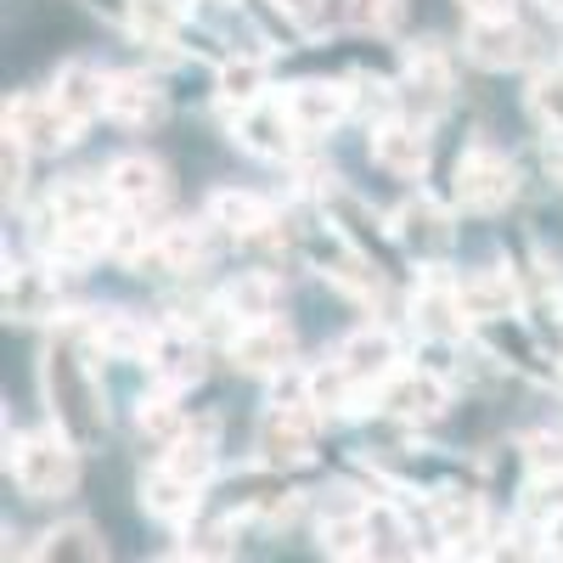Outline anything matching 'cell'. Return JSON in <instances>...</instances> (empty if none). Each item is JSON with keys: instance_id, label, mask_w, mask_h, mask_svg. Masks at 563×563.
<instances>
[{"instance_id": "6da1fadb", "label": "cell", "mask_w": 563, "mask_h": 563, "mask_svg": "<svg viewBox=\"0 0 563 563\" xmlns=\"http://www.w3.org/2000/svg\"><path fill=\"white\" fill-rule=\"evenodd\" d=\"M12 479L34 501H57L79 485V451L63 429H40L12 440Z\"/></svg>"}, {"instance_id": "7a4b0ae2", "label": "cell", "mask_w": 563, "mask_h": 563, "mask_svg": "<svg viewBox=\"0 0 563 563\" xmlns=\"http://www.w3.org/2000/svg\"><path fill=\"white\" fill-rule=\"evenodd\" d=\"M451 192H456L462 209L496 214V209L512 203V192H519V169H512V158L496 153V147H467L456 158V186H451Z\"/></svg>"}, {"instance_id": "3957f363", "label": "cell", "mask_w": 563, "mask_h": 563, "mask_svg": "<svg viewBox=\"0 0 563 563\" xmlns=\"http://www.w3.org/2000/svg\"><path fill=\"white\" fill-rule=\"evenodd\" d=\"M7 135L29 153H63L68 141L79 135V124L57 108L52 90H23V97L7 102Z\"/></svg>"}, {"instance_id": "277c9868", "label": "cell", "mask_w": 563, "mask_h": 563, "mask_svg": "<svg viewBox=\"0 0 563 563\" xmlns=\"http://www.w3.org/2000/svg\"><path fill=\"white\" fill-rule=\"evenodd\" d=\"M316 429H321L316 406H271L265 422H260V456H265V467H305L316 456Z\"/></svg>"}, {"instance_id": "5b68a950", "label": "cell", "mask_w": 563, "mask_h": 563, "mask_svg": "<svg viewBox=\"0 0 563 563\" xmlns=\"http://www.w3.org/2000/svg\"><path fill=\"white\" fill-rule=\"evenodd\" d=\"M395 243L417 260V265H440L445 254H451V243H456V231H451V214L434 203V198H406L400 209H395Z\"/></svg>"}, {"instance_id": "8992f818", "label": "cell", "mask_w": 563, "mask_h": 563, "mask_svg": "<svg viewBox=\"0 0 563 563\" xmlns=\"http://www.w3.org/2000/svg\"><path fill=\"white\" fill-rule=\"evenodd\" d=\"M333 361L344 366L350 384H361V389L372 395V389H384L395 372H400V366H395V361H400V344H395L389 327H355V333L333 350Z\"/></svg>"}, {"instance_id": "52a82bcc", "label": "cell", "mask_w": 563, "mask_h": 563, "mask_svg": "<svg viewBox=\"0 0 563 563\" xmlns=\"http://www.w3.org/2000/svg\"><path fill=\"white\" fill-rule=\"evenodd\" d=\"M102 186L113 192V203L124 214H153L169 198V169L158 158H147V153H124V158L108 164V180Z\"/></svg>"}, {"instance_id": "ba28073f", "label": "cell", "mask_w": 563, "mask_h": 563, "mask_svg": "<svg viewBox=\"0 0 563 563\" xmlns=\"http://www.w3.org/2000/svg\"><path fill=\"white\" fill-rule=\"evenodd\" d=\"M350 108H355V102H350V85H339V79H299V85L282 90V113L294 119L299 135L333 130Z\"/></svg>"}, {"instance_id": "9c48e42d", "label": "cell", "mask_w": 563, "mask_h": 563, "mask_svg": "<svg viewBox=\"0 0 563 563\" xmlns=\"http://www.w3.org/2000/svg\"><path fill=\"white\" fill-rule=\"evenodd\" d=\"M231 361L254 378H282L294 366V327L288 321H260V327H238L231 333Z\"/></svg>"}, {"instance_id": "30bf717a", "label": "cell", "mask_w": 563, "mask_h": 563, "mask_svg": "<svg viewBox=\"0 0 563 563\" xmlns=\"http://www.w3.org/2000/svg\"><path fill=\"white\" fill-rule=\"evenodd\" d=\"M462 57L474 63V68H490V74H501V68H519L525 57H530V34L512 23V18H485V23H467V34H462Z\"/></svg>"}, {"instance_id": "8fae6325", "label": "cell", "mask_w": 563, "mask_h": 563, "mask_svg": "<svg viewBox=\"0 0 563 563\" xmlns=\"http://www.w3.org/2000/svg\"><path fill=\"white\" fill-rule=\"evenodd\" d=\"M158 333H164V327H147L141 316H130V310H102V316H90V350H97V355H113V361H153Z\"/></svg>"}, {"instance_id": "7c38bea8", "label": "cell", "mask_w": 563, "mask_h": 563, "mask_svg": "<svg viewBox=\"0 0 563 563\" xmlns=\"http://www.w3.org/2000/svg\"><path fill=\"white\" fill-rule=\"evenodd\" d=\"M378 400L400 422H434L451 406V389H445V378H434V372H395V378L378 389Z\"/></svg>"}, {"instance_id": "4fadbf2b", "label": "cell", "mask_w": 563, "mask_h": 563, "mask_svg": "<svg viewBox=\"0 0 563 563\" xmlns=\"http://www.w3.org/2000/svg\"><path fill=\"white\" fill-rule=\"evenodd\" d=\"M147 366H153L158 395H180V389H192V384L203 378V344L186 333V327H164Z\"/></svg>"}, {"instance_id": "5bb4252c", "label": "cell", "mask_w": 563, "mask_h": 563, "mask_svg": "<svg viewBox=\"0 0 563 563\" xmlns=\"http://www.w3.org/2000/svg\"><path fill=\"white\" fill-rule=\"evenodd\" d=\"M108 90H113V74H102L97 63H63L52 97H57V108L85 130L97 113H108Z\"/></svg>"}, {"instance_id": "9a60e30c", "label": "cell", "mask_w": 563, "mask_h": 563, "mask_svg": "<svg viewBox=\"0 0 563 563\" xmlns=\"http://www.w3.org/2000/svg\"><path fill=\"white\" fill-rule=\"evenodd\" d=\"M231 130H238V141L254 158H294V147H299V130H294L288 113H282V102H260V108L238 113Z\"/></svg>"}, {"instance_id": "2e32d148", "label": "cell", "mask_w": 563, "mask_h": 563, "mask_svg": "<svg viewBox=\"0 0 563 563\" xmlns=\"http://www.w3.org/2000/svg\"><path fill=\"white\" fill-rule=\"evenodd\" d=\"M372 158H378L389 175L417 180L422 169H429V135H422V124H411V119L378 124V130H372Z\"/></svg>"}, {"instance_id": "e0dca14e", "label": "cell", "mask_w": 563, "mask_h": 563, "mask_svg": "<svg viewBox=\"0 0 563 563\" xmlns=\"http://www.w3.org/2000/svg\"><path fill=\"white\" fill-rule=\"evenodd\" d=\"M169 113L164 90L147 79V74H113V90H108V119L124 124V130H147Z\"/></svg>"}, {"instance_id": "ac0fdd59", "label": "cell", "mask_w": 563, "mask_h": 563, "mask_svg": "<svg viewBox=\"0 0 563 563\" xmlns=\"http://www.w3.org/2000/svg\"><path fill=\"white\" fill-rule=\"evenodd\" d=\"M411 327L422 339H462V299H456V282H422V288L411 294Z\"/></svg>"}, {"instance_id": "d6986e66", "label": "cell", "mask_w": 563, "mask_h": 563, "mask_svg": "<svg viewBox=\"0 0 563 563\" xmlns=\"http://www.w3.org/2000/svg\"><path fill=\"white\" fill-rule=\"evenodd\" d=\"M456 299H462L467 321H496V316L519 310V282H512L507 271H474V276L456 282Z\"/></svg>"}, {"instance_id": "ffe728a7", "label": "cell", "mask_w": 563, "mask_h": 563, "mask_svg": "<svg viewBox=\"0 0 563 563\" xmlns=\"http://www.w3.org/2000/svg\"><path fill=\"white\" fill-rule=\"evenodd\" d=\"M220 310L238 321V327L276 321V276H265V271H238V276L220 288Z\"/></svg>"}, {"instance_id": "44dd1931", "label": "cell", "mask_w": 563, "mask_h": 563, "mask_svg": "<svg viewBox=\"0 0 563 563\" xmlns=\"http://www.w3.org/2000/svg\"><path fill=\"white\" fill-rule=\"evenodd\" d=\"M434 530L445 541V552H462L485 541V501L467 496V490H440L434 496Z\"/></svg>"}, {"instance_id": "7402d4cb", "label": "cell", "mask_w": 563, "mask_h": 563, "mask_svg": "<svg viewBox=\"0 0 563 563\" xmlns=\"http://www.w3.org/2000/svg\"><path fill=\"white\" fill-rule=\"evenodd\" d=\"M203 254H209L203 225L175 220V225H158V231H153V249H147V260H141V271H164V276H175V271L203 265Z\"/></svg>"}, {"instance_id": "603a6c76", "label": "cell", "mask_w": 563, "mask_h": 563, "mask_svg": "<svg viewBox=\"0 0 563 563\" xmlns=\"http://www.w3.org/2000/svg\"><path fill=\"white\" fill-rule=\"evenodd\" d=\"M141 507H147L158 525H192L198 519V485L175 479L169 467H153V474L141 479Z\"/></svg>"}, {"instance_id": "cb8c5ba5", "label": "cell", "mask_w": 563, "mask_h": 563, "mask_svg": "<svg viewBox=\"0 0 563 563\" xmlns=\"http://www.w3.org/2000/svg\"><path fill=\"white\" fill-rule=\"evenodd\" d=\"M7 316H18V321L57 316V276L34 271V265H12L7 271Z\"/></svg>"}, {"instance_id": "d4e9b609", "label": "cell", "mask_w": 563, "mask_h": 563, "mask_svg": "<svg viewBox=\"0 0 563 563\" xmlns=\"http://www.w3.org/2000/svg\"><path fill=\"white\" fill-rule=\"evenodd\" d=\"M209 225L231 231V238H260L271 225V203L254 192H238V186H220V192H209Z\"/></svg>"}, {"instance_id": "484cf974", "label": "cell", "mask_w": 563, "mask_h": 563, "mask_svg": "<svg viewBox=\"0 0 563 563\" xmlns=\"http://www.w3.org/2000/svg\"><path fill=\"white\" fill-rule=\"evenodd\" d=\"M406 97H417L422 108H445L451 97V63L440 57V45H417V52L406 57Z\"/></svg>"}, {"instance_id": "4316f807", "label": "cell", "mask_w": 563, "mask_h": 563, "mask_svg": "<svg viewBox=\"0 0 563 563\" xmlns=\"http://www.w3.org/2000/svg\"><path fill=\"white\" fill-rule=\"evenodd\" d=\"M34 563H108V552H102V536L85 519H68L34 547Z\"/></svg>"}, {"instance_id": "83f0119b", "label": "cell", "mask_w": 563, "mask_h": 563, "mask_svg": "<svg viewBox=\"0 0 563 563\" xmlns=\"http://www.w3.org/2000/svg\"><path fill=\"white\" fill-rule=\"evenodd\" d=\"M158 467H169L175 479H186V485L203 490L209 474H214V434H209V429H186V440H175Z\"/></svg>"}, {"instance_id": "f1b7e54d", "label": "cell", "mask_w": 563, "mask_h": 563, "mask_svg": "<svg viewBox=\"0 0 563 563\" xmlns=\"http://www.w3.org/2000/svg\"><path fill=\"white\" fill-rule=\"evenodd\" d=\"M265 85H271V74H265L260 57H231V63H220V102H231L238 113H249V108L265 102Z\"/></svg>"}, {"instance_id": "f546056e", "label": "cell", "mask_w": 563, "mask_h": 563, "mask_svg": "<svg viewBox=\"0 0 563 563\" xmlns=\"http://www.w3.org/2000/svg\"><path fill=\"white\" fill-rule=\"evenodd\" d=\"M361 400H366V389L344 378L339 361H327V366L310 372V406H316V411H339V417H344V411H361Z\"/></svg>"}, {"instance_id": "4dcf8cb0", "label": "cell", "mask_w": 563, "mask_h": 563, "mask_svg": "<svg viewBox=\"0 0 563 563\" xmlns=\"http://www.w3.org/2000/svg\"><path fill=\"white\" fill-rule=\"evenodd\" d=\"M366 552L378 558V563H422V558H411L406 525L395 519L389 507H372V512H366Z\"/></svg>"}, {"instance_id": "1f68e13d", "label": "cell", "mask_w": 563, "mask_h": 563, "mask_svg": "<svg viewBox=\"0 0 563 563\" xmlns=\"http://www.w3.org/2000/svg\"><path fill=\"white\" fill-rule=\"evenodd\" d=\"M135 422H141V434L158 440L164 451L175 440H186V411L175 406V395H147V400H141V411H135Z\"/></svg>"}, {"instance_id": "d6a6232c", "label": "cell", "mask_w": 563, "mask_h": 563, "mask_svg": "<svg viewBox=\"0 0 563 563\" xmlns=\"http://www.w3.org/2000/svg\"><path fill=\"white\" fill-rule=\"evenodd\" d=\"M344 18L361 34H395L406 18V0H344Z\"/></svg>"}, {"instance_id": "836d02e7", "label": "cell", "mask_w": 563, "mask_h": 563, "mask_svg": "<svg viewBox=\"0 0 563 563\" xmlns=\"http://www.w3.org/2000/svg\"><path fill=\"white\" fill-rule=\"evenodd\" d=\"M525 462H530V474L547 485H563V429H536L525 440Z\"/></svg>"}, {"instance_id": "e575fe53", "label": "cell", "mask_w": 563, "mask_h": 563, "mask_svg": "<svg viewBox=\"0 0 563 563\" xmlns=\"http://www.w3.org/2000/svg\"><path fill=\"white\" fill-rule=\"evenodd\" d=\"M530 113H536L552 135H563V68H541V74L530 79Z\"/></svg>"}, {"instance_id": "d590c367", "label": "cell", "mask_w": 563, "mask_h": 563, "mask_svg": "<svg viewBox=\"0 0 563 563\" xmlns=\"http://www.w3.org/2000/svg\"><path fill=\"white\" fill-rule=\"evenodd\" d=\"M350 102L366 113V119H378V124H395L400 119V97H395V85H384V79H350Z\"/></svg>"}, {"instance_id": "8d00e7d4", "label": "cell", "mask_w": 563, "mask_h": 563, "mask_svg": "<svg viewBox=\"0 0 563 563\" xmlns=\"http://www.w3.org/2000/svg\"><path fill=\"white\" fill-rule=\"evenodd\" d=\"M147 249H153V231L141 225V214H119V220L108 225V254H113V260L141 265V260H147Z\"/></svg>"}, {"instance_id": "74e56055", "label": "cell", "mask_w": 563, "mask_h": 563, "mask_svg": "<svg viewBox=\"0 0 563 563\" xmlns=\"http://www.w3.org/2000/svg\"><path fill=\"white\" fill-rule=\"evenodd\" d=\"M180 12H186V0H130V23L153 40H169Z\"/></svg>"}, {"instance_id": "f35d334b", "label": "cell", "mask_w": 563, "mask_h": 563, "mask_svg": "<svg viewBox=\"0 0 563 563\" xmlns=\"http://www.w3.org/2000/svg\"><path fill=\"white\" fill-rule=\"evenodd\" d=\"M479 563H541V541L530 536V530H501L496 541H485V558Z\"/></svg>"}, {"instance_id": "ab89813d", "label": "cell", "mask_w": 563, "mask_h": 563, "mask_svg": "<svg viewBox=\"0 0 563 563\" xmlns=\"http://www.w3.org/2000/svg\"><path fill=\"white\" fill-rule=\"evenodd\" d=\"M366 512H372V507H366ZM321 547L333 552V563L361 558V552H366V519H327V525H321Z\"/></svg>"}, {"instance_id": "60d3db41", "label": "cell", "mask_w": 563, "mask_h": 563, "mask_svg": "<svg viewBox=\"0 0 563 563\" xmlns=\"http://www.w3.org/2000/svg\"><path fill=\"white\" fill-rule=\"evenodd\" d=\"M271 406H310V372L288 366L282 378H271Z\"/></svg>"}, {"instance_id": "b9f144b4", "label": "cell", "mask_w": 563, "mask_h": 563, "mask_svg": "<svg viewBox=\"0 0 563 563\" xmlns=\"http://www.w3.org/2000/svg\"><path fill=\"white\" fill-rule=\"evenodd\" d=\"M23 169H29V147L7 135V198H23Z\"/></svg>"}, {"instance_id": "7bdbcfd3", "label": "cell", "mask_w": 563, "mask_h": 563, "mask_svg": "<svg viewBox=\"0 0 563 563\" xmlns=\"http://www.w3.org/2000/svg\"><path fill=\"white\" fill-rule=\"evenodd\" d=\"M462 12L485 23V18H512V0H462Z\"/></svg>"}, {"instance_id": "ee69618b", "label": "cell", "mask_w": 563, "mask_h": 563, "mask_svg": "<svg viewBox=\"0 0 563 563\" xmlns=\"http://www.w3.org/2000/svg\"><path fill=\"white\" fill-rule=\"evenodd\" d=\"M276 7H282V12H288L294 23H305V29H310V23L321 18V7H327V0H276Z\"/></svg>"}, {"instance_id": "f6af8a7d", "label": "cell", "mask_w": 563, "mask_h": 563, "mask_svg": "<svg viewBox=\"0 0 563 563\" xmlns=\"http://www.w3.org/2000/svg\"><path fill=\"white\" fill-rule=\"evenodd\" d=\"M547 558H552V563H563V507L547 519Z\"/></svg>"}, {"instance_id": "bcb514c9", "label": "cell", "mask_w": 563, "mask_h": 563, "mask_svg": "<svg viewBox=\"0 0 563 563\" xmlns=\"http://www.w3.org/2000/svg\"><path fill=\"white\" fill-rule=\"evenodd\" d=\"M422 563H474L467 552H440V558H422Z\"/></svg>"}, {"instance_id": "7dc6e473", "label": "cell", "mask_w": 563, "mask_h": 563, "mask_svg": "<svg viewBox=\"0 0 563 563\" xmlns=\"http://www.w3.org/2000/svg\"><path fill=\"white\" fill-rule=\"evenodd\" d=\"M541 7H547V12H558V18H563V0H541Z\"/></svg>"}, {"instance_id": "c3c4849f", "label": "cell", "mask_w": 563, "mask_h": 563, "mask_svg": "<svg viewBox=\"0 0 563 563\" xmlns=\"http://www.w3.org/2000/svg\"><path fill=\"white\" fill-rule=\"evenodd\" d=\"M169 563H203V558H192V552H180V558H169Z\"/></svg>"}, {"instance_id": "681fc988", "label": "cell", "mask_w": 563, "mask_h": 563, "mask_svg": "<svg viewBox=\"0 0 563 563\" xmlns=\"http://www.w3.org/2000/svg\"><path fill=\"white\" fill-rule=\"evenodd\" d=\"M344 563H378V558H372V552H361V558H344Z\"/></svg>"}, {"instance_id": "f907efd6", "label": "cell", "mask_w": 563, "mask_h": 563, "mask_svg": "<svg viewBox=\"0 0 563 563\" xmlns=\"http://www.w3.org/2000/svg\"><path fill=\"white\" fill-rule=\"evenodd\" d=\"M558 378H563V366H558Z\"/></svg>"}]
</instances>
